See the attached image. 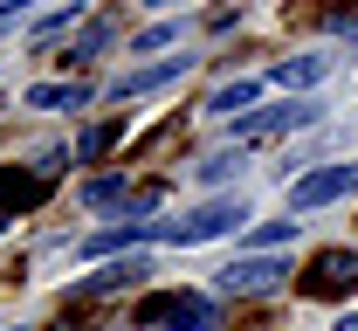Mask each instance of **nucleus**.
<instances>
[{"label": "nucleus", "mask_w": 358, "mask_h": 331, "mask_svg": "<svg viewBox=\"0 0 358 331\" xmlns=\"http://www.w3.org/2000/svg\"><path fill=\"white\" fill-rule=\"evenodd\" d=\"M241 221H248V207H241V193H234V200H207V207L186 214V221H152V241H179V248H193V241L234 235Z\"/></svg>", "instance_id": "1"}, {"label": "nucleus", "mask_w": 358, "mask_h": 331, "mask_svg": "<svg viewBox=\"0 0 358 331\" xmlns=\"http://www.w3.org/2000/svg\"><path fill=\"white\" fill-rule=\"evenodd\" d=\"M338 331H358V318H345V325H338Z\"/></svg>", "instance_id": "18"}, {"label": "nucleus", "mask_w": 358, "mask_h": 331, "mask_svg": "<svg viewBox=\"0 0 358 331\" xmlns=\"http://www.w3.org/2000/svg\"><path fill=\"white\" fill-rule=\"evenodd\" d=\"M131 276H145V262H110V269H96V276L76 290V297H110V290H124Z\"/></svg>", "instance_id": "12"}, {"label": "nucleus", "mask_w": 358, "mask_h": 331, "mask_svg": "<svg viewBox=\"0 0 358 331\" xmlns=\"http://www.w3.org/2000/svg\"><path fill=\"white\" fill-rule=\"evenodd\" d=\"M331 76V55H296V62H275V83L282 90H310V83H324Z\"/></svg>", "instance_id": "9"}, {"label": "nucleus", "mask_w": 358, "mask_h": 331, "mask_svg": "<svg viewBox=\"0 0 358 331\" xmlns=\"http://www.w3.org/2000/svg\"><path fill=\"white\" fill-rule=\"evenodd\" d=\"M48 200V173H0V207H42Z\"/></svg>", "instance_id": "7"}, {"label": "nucleus", "mask_w": 358, "mask_h": 331, "mask_svg": "<svg viewBox=\"0 0 358 331\" xmlns=\"http://www.w3.org/2000/svg\"><path fill=\"white\" fill-rule=\"evenodd\" d=\"M166 42H179V28H173V21H159V28H145V35H138V55H152V48H166Z\"/></svg>", "instance_id": "16"}, {"label": "nucleus", "mask_w": 358, "mask_h": 331, "mask_svg": "<svg viewBox=\"0 0 358 331\" xmlns=\"http://www.w3.org/2000/svg\"><path fill=\"white\" fill-rule=\"evenodd\" d=\"M110 35H117V21H90V35L76 48H69V55H62V62H90V55H96V48L110 42Z\"/></svg>", "instance_id": "14"}, {"label": "nucleus", "mask_w": 358, "mask_h": 331, "mask_svg": "<svg viewBox=\"0 0 358 331\" xmlns=\"http://www.w3.org/2000/svg\"><path fill=\"white\" fill-rule=\"evenodd\" d=\"M186 69H193V62H186V55H173V62H159V69H138V76H124V83H117V104H124V97H145V90H166V83H179V76H186Z\"/></svg>", "instance_id": "8"}, {"label": "nucleus", "mask_w": 358, "mask_h": 331, "mask_svg": "<svg viewBox=\"0 0 358 331\" xmlns=\"http://www.w3.org/2000/svg\"><path fill=\"white\" fill-rule=\"evenodd\" d=\"M145 7H173V0H145Z\"/></svg>", "instance_id": "19"}, {"label": "nucleus", "mask_w": 358, "mask_h": 331, "mask_svg": "<svg viewBox=\"0 0 358 331\" xmlns=\"http://www.w3.org/2000/svg\"><path fill=\"white\" fill-rule=\"evenodd\" d=\"M117 139H124V111H117V118H103V125H90V132H83V145H76V159L90 166V159H103V152H110Z\"/></svg>", "instance_id": "11"}, {"label": "nucleus", "mask_w": 358, "mask_h": 331, "mask_svg": "<svg viewBox=\"0 0 358 331\" xmlns=\"http://www.w3.org/2000/svg\"><path fill=\"white\" fill-rule=\"evenodd\" d=\"M214 283H221L227 297H268V290L289 283V262H282V255H234Z\"/></svg>", "instance_id": "3"}, {"label": "nucleus", "mask_w": 358, "mask_h": 331, "mask_svg": "<svg viewBox=\"0 0 358 331\" xmlns=\"http://www.w3.org/2000/svg\"><path fill=\"white\" fill-rule=\"evenodd\" d=\"M310 104H275V111H255V118H234V139H268V132H296L310 125Z\"/></svg>", "instance_id": "6"}, {"label": "nucleus", "mask_w": 358, "mask_h": 331, "mask_svg": "<svg viewBox=\"0 0 358 331\" xmlns=\"http://www.w3.org/2000/svg\"><path fill=\"white\" fill-rule=\"evenodd\" d=\"M21 14H28V0H0V35H7V28H14Z\"/></svg>", "instance_id": "17"}, {"label": "nucleus", "mask_w": 358, "mask_h": 331, "mask_svg": "<svg viewBox=\"0 0 358 331\" xmlns=\"http://www.w3.org/2000/svg\"><path fill=\"white\" fill-rule=\"evenodd\" d=\"M248 104H255V83H227V90H214V104H207V111H214V118H241Z\"/></svg>", "instance_id": "13"}, {"label": "nucleus", "mask_w": 358, "mask_h": 331, "mask_svg": "<svg viewBox=\"0 0 358 331\" xmlns=\"http://www.w3.org/2000/svg\"><path fill=\"white\" fill-rule=\"evenodd\" d=\"M358 290V255L352 248H324L303 269V297H352Z\"/></svg>", "instance_id": "4"}, {"label": "nucleus", "mask_w": 358, "mask_h": 331, "mask_svg": "<svg viewBox=\"0 0 358 331\" xmlns=\"http://www.w3.org/2000/svg\"><path fill=\"white\" fill-rule=\"evenodd\" d=\"M138 325H179V331H214V304L207 297H193V290H152L145 304L131 311Z\"/></svg>", "instance_id": "2"}, {"label": "nucleus", "mask_w": 358, "mask_h": 331, "mask_svg": "<svg viewBox=\"0 0 358 331\" xmlns=\"http://www.w3.org/2000/svg\"><path fill=\"white\" fill-rule=\"evenodd\" d=\"M0 228H7V207H0Z\"/></svg>", "instance_id": "20"}, {"label": "nucleus", "mask_w": 358, "mask_h": 331, "mask_svg": "<svg viewBox=\"0 0 358 331\" xmlns=\"http://www.w3.org/2000/svg\"><path fill=\"white\" fill-rule=\"evenodd\" d=\"M282 241H296V221H268V228H255V248H262V255H275Z\"/></svg>", "instance_id": "15"}, {"label": "nucleus", "mask_w": 358, "mask_h": 331, "mask_svg": "<svg viewBox=\"0 0 358 331\" xmlns=\"http://www.w3.org/2000/svg\"><path fill=\"white\" fill-rule=\"evenodd\" d=\"M28 104H35V111H83V104H90V83H35Z\"/></svg>", "instance_id": "10"}, {"label": "nucleus", "mask_w": 358, "mask_h": 331, "mask_svg": "<svg viewBox=\"0 0 358 331\" xmlns=\"http://www.w3.org/2000/svg\"><path fill=\"white\" fill-rule=\"evenodd\" d=\"M345 193H358V166H324V173H303V180L289 187V207H296V214H310V207L345 200Z\"/></svg>", "instance_id": "5"}]
</instances>
